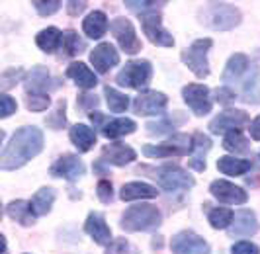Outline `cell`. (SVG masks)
<instances>
[{
  "label": "cell",
  "instance_id": "cell-1",
  "mask_svg": "<svg viewBox=\"0 0 260 254\" xmlns=\"http://www.w3.org/2000/svg\"><path fill=\"white\" fill-rule=\"evenodd\" d=\"M43 151V133L36 125L20 127L6 143L0 154V168L2 170H16L27 165Z\"/></svg>",
  "mask_w": 260,
  "mask_h": 254
},
{
  "label": "cell",
  "instance_id": "cell-2",
  "mask_svg": "<svg viewBox=\"0 0 260 254\" xmlns=\"http://www.w3.org/2000/svg\"><path fill=\"white\" fill-rule=\"evenodd\" d=\"M200 24L215 31H227L241 24L243 14L229 2H209L200 10Z\"/></svg>",
  "mask_w": 260,
  "mask_h": 254
},
{
  "label": "cell",
  "instance_id": "cell-3",
  "mask_svg": "<svg viewBox=\"0 0 260 254\" xmlns=\"http://www.w3.org/2000/svg\"><path fill=\"white\" fill-rule=\"evenodd\" d=\"M162 215L156 209V205L151 203H139L131 205L129 209L121 215L119 225L127 233H145V231H155L160 227Z\"/></svg>",
  "mask_w": 260,
  "mask_h": 254
},
{
  "label": "cell",
  "instance_id": "cell-4",
  "mask_svg": "<svg viewBox=\"0 0 260 254\" xmlns=\"http://www.w3.org/2000/svg\"><path fill=\"white\" fill-rule=\"evenodd\" d=\"M213 47V41L209 38L196 39L190 47H186L180 55L182 63L194 73L198 78H206L209 76V63H208V53Z\"/></svg>",
  "mask_w": 260,
  "mask_h": 254
},
{
  "label": "cell",
  "instance_id": "cell-5",
  "mask_svg": "<svg viewBox=\"0 0 260 254\" xmlns=\"http://www.w3.org/2000/svg\"><path fill=\"white\" fill-rule=\"evenodd\" d=\"M194 141L192 137L184 135V133H176L170 139L162 141L158 145H145L143 154L149 158H170V156H184L188 152H192Z\"/></svg>",
  "mask_w": 260,
  "mask_h": 254
},
{
  "label": "cell",
  "instance_id": "cell-6",
  "mask_svg": "<svg viewBox=\"0 0 260 254\" xmlns=\"http://www.w3.org/2000/svg\"><path fill=\"white\" fill-rule=\"evenodd\" d=\"M153 78V67L149 61L139 59V61H129L125 67L117 73L116 82L123 88H135L141 90L145 88Z\"/></svg>",
  "mask_w": 260,
  "mask_h": 254
},
{
  "label": "cell",
  "instance_id": "cell-7",
  "mask_svg": "<svg viewBox=\"0 0 260 254\" xmlns=\"http://www.w3.org/2000/svg\"><path fill=\"white\" fill-rule=\"evenodd\" d=\"M155 178L158 186L167 192H184L190 190L194 186V178L190 176L182 166L176 165H165L155 170Z\"/></svg>",
  "mask_w": 260,
  "mask_h": 254
},
{
  "label": "cell",
  "instance_id": "cell-8",
  "mask_svg": "<svg viewBox=\"0 0 260 254\" xmlns=\"http://www.w3.org/2000/svg\"><path fill=\"white\" fill-rule=\"evenodd\" d=\"M172 254H209V244L194 231H180L170 241Z\"/></svg>",
  "mask_w": 260,
  "mask_h": 254
},
{
  "label": "cell",
  "instance_id": "cell-9",
  "mask_svg": "<svg viewBox=\"0 0 260 254\" xmlns=\"http://www.w3.org/2000/svg\"><path fill=\"white\" fill-rule=\"evenodd\" d=\"M112 34L116 36L119 47L125 51L127 55H135L141 51V41L135 34V27L131 24L127 18H116L112 24H110Z\"/></svg>",
  "mask_w": 260,
  "mask_h": 254
},
{
  "label": "cell",
  "instance_id": "cell-10",
  "mask_svg": "<svg viewBox=\"0 0 260 254\" xmlns=\"http://www.w3.org/2000/svg\"><path fill=\"white\" fill-rule=\"evenodd\" d=\"M141 25H143V31L147 39L155 45H160V47H172L174 45V38L167 27H162V22H160V14L158 12H151L141 16Z\"/></svg>",
  "mask_w": 260,
  "mask_h": 254
},
{
  "label": "cell",
  "instance_id": "cell-11",
  "mask_svg": "<svg viewBox=\"0 0 260 254\" xmlns=\"http://www.w3.org/2000/svg\"><path fill=\"white\" fill-rule=\"evenodd\" d=\"M169 106V98L162 92L156 90H145L135 100H133V110L137 115H160Z\"/></svg>",
  "mask_w": 260,
  "mask_h": 254
},
{
  "label": "cell",
  "instance_id": "cell-12",
  "mask_svg": "<svg viewBox=\"0 0 260 254\" xmlns=\"http://www.w3.org/2000/svg\"><path fill=\"white\" fill-rule=\"evenodd\" d=\"M182 98L196 115H208L213 108L209 98V88L206 84H188L182 88Z\"/></svg>",
  "mask_w": 260,
  "mask_h": 254
},
{
  "label": "cell",
  "instance_id": "cell-13",
  "mask_svg": "<svg viewBox=\"0 0 260 254\" xmlns=\"http://www.w3.org/2000/svg\"><path fill=\"white\" fill-rule=\"evenodd\" d=\"M245 125H248V114L245 110H225L209 121V131L213 135H219V133L237 131Z\"/></svg>",
  "mask_w": 260,
  "mask_h": 254
},
{
  "label": "cell",
  "instance_id": "cell-14",
  "mask_svg": "<svg viewBox=\"0 0 260 254\" xmlns=\"http://www.w3.org/2000/svg\"><path fill=\"white\" fill-rule=\"evenodd\" d=\"M49 172H51V176L55 178H65L69 182H75L78 180L80 176H84V172H86V166L84 163L78 158L77 154H63V156H59L53 166L49 168Z\"/></svg>",
  "mask_w": 260,
  "mask_h": 254
},
{
  "label": "cell",
  "instance_id": "cell-15",
  "mask_svg": "<svg viewBox=\"0 0 260 254\" xmlns=\"http://www.w3.org/2000/svg\"><path fill=\"white\" fill-rule=\"evenodd\" d=\"M209 192L215 200L229 203V205H243L248 200L247 192L241 186H235L233 182H227V180H213L209 186Z\"/></svg>",
  "mask_w": 260,
  "mask_h": 254
},
{
  "label": "cell",
  "instance_id": "cell-16",
  "mask_svg": "<svg viewBox=\"0 0 260 254\" xmlns=\"http://www.w3.org/2000/svg\"><path fill=\"white\" fill-rule=\"evenodd\" d=\"M55 82L49 75V71L45 67H34L29 73L26 75V80H24V86H26L27 94H47L49 90L57 88V84H51Z\"/></svg>",
  "mask_w": 260,
  "mask_h": 254
},
{
  "label": "cell",
  "instance_id": "cell-17",
  "mask_svg": "<svg viewBox=\"0 0 260 254\" xmlns=\"http://www.w3.org/2000/svg\"><path fill=\"white\" fill-rule=\"evenodd\" d=\"M258 219L250 209H239L235 213L233 223L229 225L227 231H229L231 237H252V235L258 233Z\"/></svg>",
  "mask_w": 260,
  "mask_h": 254
},
{
  "label": "cell",
  "instance_id": "cell-18",
  "mask_svg": "<svg viewBox=\"0 0 260 254\" xmlns=\"http://www.w3.org/2000/svg\"><path fill=\"white\" fill-rule=\"evenodd\" d=\"M137 158V152L125 143H110L102 147V163L114 166H125Z\"/></svg>",
  "mask_w": 260,
  "mask_h": 254
},
{
  "label": "cell",
  "instance_id": "cell-19",
  "mask_svg": "<svg viewBox=\"0 0 260 254\" xmlns=\"http://www.w3.org/2000/svg\"><path fill=\"white\" fill-rule=\"evenodd\" d=\"M90 63L94 65V69L98 73H108L112 67H116L119 63V53L112 43L104 41V43L96 45L94 51L90 53Z\"/></svg>",
  "mask_w": 260,
  "mask_h": 254
},
{
  "label": "cell",
  "instance_id": "cell-20",
  "mask_svg": "<svg viewBox=\"0 0 260 254\" xmlns=\"http://www.w3.org/2000/svg\"><path fill=\"white\" fill-rule=\"evenodd\" d=\"M84 231L92 237V241L96 244H102V246H108L110 242L114 241L112 239V229L108 227L106 219L102 213H90L86 217V223H84Z\"/></svg>",
  "mask_w": 260,
  "mask_h": 254
},
{
  "label": "cell",
  "instance_id": "cell-21",
  "mask_svg": "<svg viewBox=\"0 0 260 254\" xmlns=\"http://www.w3.org/2000/svg\"><path fill=\"white\" fill-rule=\"evenodd\" d=\"M6 215L14 219L16 223H20L22 227H31L36 223V213H34V207H31V202H26V200H14L6 205Z\"/></svg>",
  "mask_w": 260,
  "mask_h": 254
},
{
  "label": "cell",
  "instance_id": "cell-22",
  "mask_svg": "<svg viewBox=\"0 0 260 254\" xmlns=\"http://www.w3.org/2000/svg\"><path fill=\"white\" fill-rule=\"evenodd\" d=\"M194 147H192V156H190V166L198 170V172H204L206 170V154L211 151V139L204 133H194Z\"/></svg>",
  "mask_w": 260,
  "mask_h": 254
},
{
  "label": "cell",
  "instance_id": "cell-23",
  "mask_svg": "<svg viewBox=\"0 0 260 254\" xmlns=\"http://www.w3.org/2000/svg\"><path fill=\"white\" fill-rule=\"evenodd\" d=\"M158 196L155 186L147 184V182H129V184H123L121 192H119V198L123 202H133V200H153Z\"/></svg>",
  "mask_w": 260,
  "mask_h": 254
},
{
  "label": "cell",
  "instance_id": "cell-24",
  "mask_svg": "<svg viewBox=\"0 0 260 254\" xmlns=\"http://www.w3.org/2000/svg\"><path fill=\"white\" fill-rule=\"evenodd\" d=\"M69 137L73 141V145L78 149V152H88L96 145V131L84 123H77V125L71 127Z\"/></svg>",
  "mask_w": 260,
  "mask_h": 254
},
{
  "label": "cell",
  "instance_id": "cell-25",
  "mask_svg": "<svg viewBox=\"0 0 260 254\" xmlns=\"http://www.w3.org/2000/svg\"><path fill=\"white\" fill-rule=\"evenodd\" d=\"M67 76L75 80V84L82 90H90L98 84V76L92 73L84 63H71L67 69Z\"/></svg>",
  "mask_w": 260,
  "mask_h": 254
},
{
  "label": "cell",
  "instance_id": "cell-26",
  "mask_svg": "<svg viewBox=\"0 0 260 254\" xmlns=\"http://www.w3.org/2000/svg\"><path fill=\"white\" fill-rule=\"evenodd\" d=\"M184 121H186V117L182 115V112H174L172 115H167V117H162V119H158V121H151V123H147L145 129H147V133L149 135H156V137H160V135H167V133H172L176 125H182Z\"/></svg>",
  "mask_w": 260,
  "mask_h": 254
},
{
  "label": "cell",
  "instance_id": "cell-27",
  "mask_svg": "<svg viewBox=\"0 0 260 254\" xmlns=\"http://www.w3.org/2000/svg\"><path fill=\"white\" fill-rule=\"evenodd\" d=\"M82 29L90 39H100L108 31V16L102 10H94L82 22Z\"/></svg>",
  "mask_w": 260,
  "mask_h": 254
},
{
  "label": "cell",
  "instance_id": "cell-28",
  "mask_svg": "<svg viewBox=\"0 0 260 254\" xmlns=\"http://www.w3.org/2000/svg\"><path fill=\"white\" fill-rule=\"evenodd\" d=\"M36 43L43 53H55L63 43V31L59 27H45L36 36Z\"/></svg>",
  "mask_w": 260,
  "mask_h": 254
},
{
  "label": "cell",
  "instance_id": "cell-29",
  "mask_svg": "<svg viewBox=\"0 0 260 254\" xmlns=\"http://www.w3.org/2000/svg\"><path fill=\"white\" fill-rule=\"evenodd\" d=\"M243 100L248 104H260V69L250 67L243 80Z\"/></svg>",
  "mask_w": 260,
  "mask_h": 254
},
{
  "label": "cell",
  "instance_id": "cell-30",
  "mask_svg": "<svg viewBox=\"0 0 260 254\" xmlns=\"http://www.w3.org/2000/svg\"><path fill=\"white\" fill-rule=\"evenodd\" d=\"M135 129H137V123H135L133 119H127V117H117V119L108 121V123L102 127V135L108 137V139H119V137L131 135Z\"/></svg>",
  "mask_w": 260,
  "mask_h": 254
},
{
  "label": "cell",
  "instance_id": "cell-31",
  "mask_svg": "<svg viewBox=\"0 0 260 254\" xmlns=\"http://www.w3.org/2000/svg\"><path fill=\"white\" fill-rule=\"evenodd\" d=\"M217 168L219 172L227 174V176H243L252 168V163L247 158H235V156H221L217 161Z\"/></svg>",
  "mask_w": 260,
  "mask_h": 254
},
{
  "label": "cell",
  "instance_id": "cell-32",
  "mask_svg": "<svg viewBox=\"0 0 260 254\" xmlns=\"http://www.w3.org/2000/svg\"><path fill=\"white\" fill-rule=\"evenodd\" d=\"M248 71V59L247 55H243V53H235L229 57V61L225 65V71H223V82H233L237 80L239 76L243 75V73H247Z\"/></svg>",
  "mask_w": 260,
  "mask_h": 254
},
{
  "label": "cell",
  "instance_id": "cell-33",
  "mask_svg": "<svg viewBox=\"0 0 260 254\" xmlns=\"http://www.w3.org/2000/svg\"><path fill=\"white\" fill-rule=\"evenodd\" d=\"M53 203H55V190L53 188H41L31 198V207H34V213L38 217L47 215L51 211Z\"/></svg>",
  "mask_w": 260,
  "mask_h": 254
},
{
  "label": "cell",
  "instance_id": "cell-34",
  "mask_svg": "<svg viewBox=\"0 0 260 254\" xmlns=\"http://www.w3.org/2000/svg\"><path fill=\"white\" fill-rule=\"evenodd\" d=\"M104 96H106V102H108L110 112H114V114H123L129 108V96L123 94V92H119V90L112 88V86H106Z\"/></svg>",
  "mask_w": 260,
  "mask_h": 254
},
{
  "label": "cell",
  "instance_id": "cell-35",
  "mask_svg": "<svg viewBox=\"0 0 260 254\" xmlns=\"http://www.w3.org/2000/svg\"><path fill=\"white\" fill-rule=\"evenodd\" d=\"M86 49V43L78 38V34L75 29H67L63 31V43H61V51L65 53L67 57H75L78 53Z\"/></svg>",
  "mask_w": 260,
  "mask_h": 254
},
{
  "label": "cell",
  "instance_id": "cell-36",
  "mask_svg": "<svg viewBox=\"0 0 260 254\" xmlns=\"http://www.w3.org/2000/svg\"><path fill=\"white\" fill-rule=\"evenodd\" d=\"M223 149L229 152H248L250 151V147H248V141L243 137V133H241V129H237V131H229V133H225V137H223Z\"/></svg>",
  "mask_w": 260,
  "mask_h": 254
},
{
  "label": "cell",
  "instance_id": "cell-37",
  "mask_svg": "<svg viewBox=\"0 0 260 254\" xmlns=\"http://www.w3.org/2000/svg\"><path fill=\"white\" fill-rule=\"evenodd\" d=\"M209 225L213 229H229V225L233 223V211L227 209V207H215L208 213Z\"/></svg>",
  "mask_w": 260,
  "mask_h": 254
},
{
  "label": "cell",
  "instance_id": "cell-38",
  "mask_svg": "<svg viewBox=\"0 0 260 254\" xmlns=\"http://www.w3.org/2000/svg\"><path fill=\"white\" fill-rule=\"evenodd\" d=\"M131 12L139 14V16H145V14L151 12H158L167 2H155V0H125L123 2Z\"/></svg>",
  "mask_w": 260,
  "mask_h": 254
},
{
  "label": "cell",
  "instance_id": "cell-39",
  "mask_svg": "<svg viewBox=\"0 0 260 254\" xmlns=\"http://www.w3.org/2000/svg\"><path fill=\"white\" fill-rule=\"evenodd\" d=\"M22 76H24V69H20V67H12V69H6L2 76H0V88L4 90H10L14 88L20 80H22Z\"/></svg>",
  "mask_w": 260,
  "mask_h": 254
},
{
  "label": "cell",
  "instance_id": "cell-40",
  "mask_svg": "<svg viewBox=\"0 0 260 254\" xmlns=\"http://www.w3.org/2000/svg\"><path fill=\"white\" fill-rule=\"evenodd\" d=\"M106 254H141L135 244H131L127 239H114L108 244Z\"/></svg>",
  "mask_w": 260,
  "mask_h": 254
},
{
  "label": "cell",
  "instance_id": "cell-41",
  "mask_svg": "<svg viewBox=\"0 0 260 254\" xmlns=\"http://www.w3.org/2000/svg\"><path fill=\"white\" fill-rule=\"evenodd\" d=\"M51 106L49 94H27L26 96V108L31 112H45Z\"/></svg>",
  "mask_w": 260,
  "mask_h": 254
},
{
  "label": "cell",
  "instance_id": "cell-42",
  "mask_svg": "<svg viewBox=\"0 0 260 254\" xmlns=\"http://www.w3.org/2000/svg\"><path fill=\"white\" fill-rule=\"evenodd\" d=\"M65 110H67V102H65V98H63V100H59L57 110L53 112V115H49V117L45 119V123L51 127V129H63V125L67 123Z\"/></svg>",
  "mask_w": 260,
  "mask_h": 254
},
{
  "label": "cell",
  "instance_id": "cell-43",
  "mask_svg": "<svg viewBox=\"0 0 260 254\" xmlns=\"http://www.w3.org/2000/svg\"><path fill=\"white\" fill-rule=\"evenodd\" d=\"M31 4L38 10L39 16H51V14L59 12V8H61L63 2H59V0H47V2L45 0H34Z\"/></svg>",
  "mask_w": 260,
  "mask_h": 254
},
{
  "label": "cell",
  "instance_id": "cell-44",
  "mask_svg": "<svg viewBox=\"0 0 260 254\" xmlns=\"http://www.w3.org/2000/svg\"><path fill=\"white\" fill-rule=\"evenodd\" d=\"M16 110H18L16 100H14L12 96H8V94H2L0 96V117L6 119V117H10L12 114H16Z\"/></svg>",
  "mask_w": 260,
  "mask_h": 254
},
{
  "label": "cell",
  "instance_id": "cell-45",
  "mask_svg": "<svg viewBox=\"0 0 260 254\" xmlns=\"http://www.w3.org/2000/svg\"><path fill=\"white\" fill-rule=\"evenodd\" d=\"M96 194H98V200L102 203H110L114 200V188L108 180H100L98 186H96Z\"/></svg>",
  "mask_w": 260,
  "mask_h": 254
},
{
  "label": "cell",
  "instance_id": "cell-46",
  "mask_svg": "<svg viewBox=\"0 0 260 254\" xmlns=\"http://www.w3.org/2000/svg\"><path fill=\"white\" fill-rule=\"evenodd\" d=\"M231 252L233 254H260V248L250 241H241L235 242L231 246Z\"/></svg>",
  "mask_w": 260,
  "mask_h": 254
},
{
  "label": "cell",
  "instance_id": "cell-47",
  "mask_svg": "<svg viewBox=\"0 0 260 254\" xmlns=\"http://www.w3.org/2000/svg\"><path fill=\"white\" fill-rule=\"evenodd\" d=\"M100 104V100H98V96H94V94H80L77 100V106L78 108H82V110H92V108H96Z\"/></svg>",
  "mask_w": 260,
  "mask_h": 254
},
{
  "label": "cell",
  "instance_id": "cell-48",
  "mask_svg": "<svg viewBox=\"0 0 260 254\" xmlns=\"http://www.w3.org/2000/svg\"><path fill=\"white\" fill-rule=\"evenodd\" d=\"M233 100H235V92L229 86H221V88L215 90V102L227 106V104H231Z\"/></svg>",
  "mask_w": 260,
  "mask_h": 254
},
{
  "label": "cell",
  "instance_id": "cell-49",
  "mask_svg": "<svg viewBox=\"0 0 260 254\" xmlns=\"http://www.w3.org/2000/svg\"><path fill=\"white\" fill-rule=\"evenodd\" d=\"M86 4L88 2H84V0H80V2L71 0V2H67V12L71 14V16H78V14H82L86 10Z\"/></svg>",
  "mask_w": 260,
  "mask_h": 254
},
{
  "label": "cell",
  "instance_id": "cell-50",
  "mask_svg": "<svg viewBox=\"0 0 260 254\" xmlns=\"http://www.w3.org/2000/svg\"><path fill=\"white\" fill-rule=\"evenodd\" d=\"M248 133H250V137L254 141H260V115L250 123V127H248Z\"/></svg>",
  "mask_w": 260,
  "mask_h": 254
},
{
  "label": "cell",
  "instance_id": "cell-51",
  "mask_svg": "<svg viewBox=\"0 0 260 254\" xmlns=\"http://www.w3.org/2000/svg\"><path fill=\"white\" fill-rule=\"evenodd\" d=\"M90 121L96 127H100V129H102V127H104L106 123H108V121H106V117L102 114H100V112H92V114H90Z\"/></svg>",
  "mask_w": 260,
  "mask_h": 254
}]
</instances>
